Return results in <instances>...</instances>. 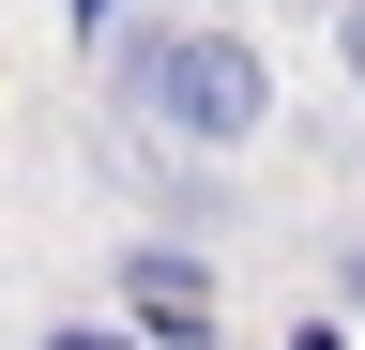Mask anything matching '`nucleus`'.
Wrapping results in <instances>:
<instances>
[{
	"label": "nucleus",
	"mask_w": 365,
	"mask_h": 350,
	"mask_svg": "<svg viewBox=\"0 0 365 350\" xmlns=\"http://www.w3.org/2000/svg\"><path fill=\"white\" fill-rule=\"evenodd\" d=\"M122 320L168 335V350H198L213 335V259L198 244H122Z\"/></svg>",
	"instance_id": "2"
},
{
	"label": "nucleus",
	"mask_w": 365,
	"mask_h": 350,
	"mask_svg": "<svg viewBox=\"0 0 365 350\" xmlns=\"http://www.w3.org/2000/svg\"><path fill=\"white\" fill-rule=\"evenodd\" d=\"M350 304H365V244H350Z\"/></svg>",
	"instance_id": "5"
},
{
	"label": "nucleus",
	"mask_w": 365,
	"mask_h": 350,
	"mask_svg": "<svg viewBox=\"0 0 365 350\" xmlns=\"http://www.w3.org/2000/svg\"><path fill=\"white\" fill-rule=\"evenodd\" d=\"M46 350H122V320H61V335H46Z\"/></svg>",
	"instance_id": "4"
},
{
	"label": "nucleus",
	"mask_w": 365,
	"mask_h": 350,
	"mask_svg": "<svg viewBox=\"0 0 365 350\" xmlns=\"http://www.w3.org/2000/svg\"><path fill=\"white\" fill-rule=\"evenodd\" d=\"M107 76H122V122L168 153H259L274 138V61L228 16H137Z\"/></svg>",
	"instance_id": "1"
},
{
	"label": "nucleus",
	"mask_w": 365,
	"mask_h": 350,
	"mask_svg": "<svg viewBox=\"0 0 365 350\" xmlns=\"http://www.w3.org/2000/svg\"><path fill=\"white\" fill-rule=\"evenodd\" d=\"M335 61H350V92H365V0H335Z\"/></svg>",
	"instance_id": "3"
}]
</instances>
